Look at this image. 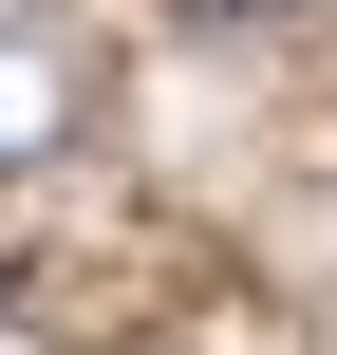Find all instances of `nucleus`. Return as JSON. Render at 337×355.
<instances>
[{
	"label": "nucleus",
	"instance_id": "obj_2",
	"mask_svg": "<svg viewBox=\"0 0 337 355\" xmlns=\"http://www.w3.org/2000/svg\"><path fill=\"white\" fill-rule=\"evenodd\" d=\"M188 19H300V0H188Z\"/></svg>",
	"mask_w": 337,
	"mask_h": 355
},
{
	"label": "nucleus",
	"instance_id": "obj_1",
	"mask_svg": "<svg viewBox=\"0 0 337 355\" xmlns=\"http://www.w3.org/2000/svg\"><path fill=\"white\" fill-rule=\"evenodd\" d=\"M75 112H94V56H75L56 19H19V0H0V168H56V150H75Z\"/></svg>",
	"mask_w": 337,
	"mask_h": 355
}]
</instances>
